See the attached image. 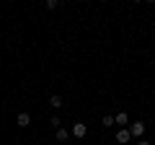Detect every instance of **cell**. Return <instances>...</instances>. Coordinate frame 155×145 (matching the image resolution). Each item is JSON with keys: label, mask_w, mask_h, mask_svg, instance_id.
Segmentation results:
<instances>
[{"label": "cell", "mask_w": 155, "mask_h": 145, "mask_svg": "<svg viewBox=\"0 0 155 145\" xmlns=\"http://www.w3.org/2000/svg\"><path fill=\"white\" fill-rule=\"evenodd\" d=\"M49 106H54V109H60V106H62V96H49Z\"/></svg>", "instance_id": "obj_6"}, {"label": "cell", "mask_w": 155, "mask_h": 145, "mask_svg": "<svg viewBox=\"0 0 155 145\" xmlns=\"http://www.w3.org/2000/svg\"><path fill=\"white\" fill-rule=\"evenodd\" d=\"M137 145H150V143H147V140H140V143H137Z\"/></svg>", "instance_id": "obj_11"}, {"label": "cell", "mask_w": 155, "mask_h": 145, "mask_svg": "<svg viewBox=\"0 0 155 145\" xmlns=\"http://www.w3.org/2000/svg\"><path fill=\"white\" fill-rule=\"evenodd\" d=\"M114 124H119V130H122L124 124H129V117H127V112H119V114H116V117H114Z\"/></svg>", "instance_id": "obj_4"}, {"label": "cell", "mask_w": 155, "mask_h": 145, "mask_svg": "<svg viewBox=\"0 0 155 145\" xmlns=\"http://www.w3.org/2000/svg\"><path fill=\"white\" fill-rule=\"evenodd\" d=\"M67 137H70V132H67V130H57V140H60V143H67Z\"/></svg>", "instance_id": "obj_7"}, {"label": "cell", "mask_w": 155, "mask_h": 145, "mask_svg": "<svg viewBox=\"0 0 155 145\" xmlns=\"http://www.w3.org/2000/svg\"><path fill=\"white\" fill-rule=\"evenodd\" d=\"M16 124H18V127H28V124H31V114H28V112H21V114L16 117Z\"/></svg>", "instance_id": "obj_3"}, {"label": "cell", "mask_w": 155, "mask_h": 145, "mask_svg": "<svg viewBox=\"0 0 155 145\" xmlns=\"http://www.w3.org/2000/svg\"><path fill=\"white\" fill-rule=\"evenodd\" d=\"M49 124H54V130H60V124H62V122H60V117H52V119H49Z\"/></svg>", "instance_id": "obj_10"}, {"label": "cell", "mask_w": 155, "mask_h": 145, "mask_svg": "<svg viewBox=\"0 0 155 145\" xmlns=\"http://www.w3.org/2000/svg\"><path fill=\"white\" fill-rule=\"evenodd\" d=\"M127 130H129L132 137H140V140H142V135H145V124H142V122H132Z\"/></svg>", "instance_id": "obj_1"}, {"label": "cell", "mask_w": 155, "mask_h": 145, "mask_svg": "<svg viewBox=\"0 0 155 145\" xmlns=\"http://www.w3.org/2000/svg\"><path fill=\"white\" fill-rule=\"evenodd\" d=\"M129 137H132V135H129L127 127H122L119 132H116V143H129Z\"/></svg>", "instance_id": "obj_5"}, {"label": "cell", "mask_w": 155, "mask_h": 145, "mask_svg": "<svg viewBox=\"0 0 155 145\" xmlns=\"http://www.w3.org/2000/svg\"><path fill=\"white\" fill-rule=\"evenodd\" d=\"M47 8H49V11H54V8H60V0H47Z\"/></svg>", "instance_id": "obj_9"}, {"label": "cell", "mask_w": 155, "mask_h": 145, "mask_svg": "<svg viewBox=\"0 0 155 145\" xmlns=\"http://www.w3.org/2000/svg\"><path fill=\"white\" fill-rule=\"evenodd\" d=\"M72 135H75L78 140H80V137H85V135H88V127H85L83 122H78V124H72Z\"/></svg>", "instance_id": "obj_2"}, {"label": "cell", "mask_w": 155, "mask_h": 145, "mask_svg": "<svg viewBox=\"0 0 155 145\" xmlns=\"http://www.w3.org/2000/svg\"><path fill=\"white\" fill-rule=\"evenodd\" d=\"M101 122H104V127H111V124H114V117H111V114H106Z\"/></svg>", "instance_id": "obj_8"}]
</instances>
